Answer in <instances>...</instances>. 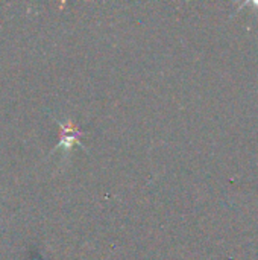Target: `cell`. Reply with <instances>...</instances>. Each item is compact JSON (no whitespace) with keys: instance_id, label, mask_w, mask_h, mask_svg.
Instances as JSON below:
<instances>
[{"instance_id":"cell-1","label":"cell","mask_w":258,"mask_h":260,"mask_svg":"<svg viewBox=\"0 0 258 260\" xmlns=\"http://www.w3.org/2000/svg\"><path fill=\"white\" fill-rule=\"evenodd\" d=\"M58 123L61 125V129H62V134H61V142L58 143V146L56 148H64V149H70L71 148V145L73 143H78V145H81V142L78 140V137L79 136H82V133L70 122V120H67V122H59L58 120ZM82 146V145H81Z\"/></svg>"}]
</instances>
